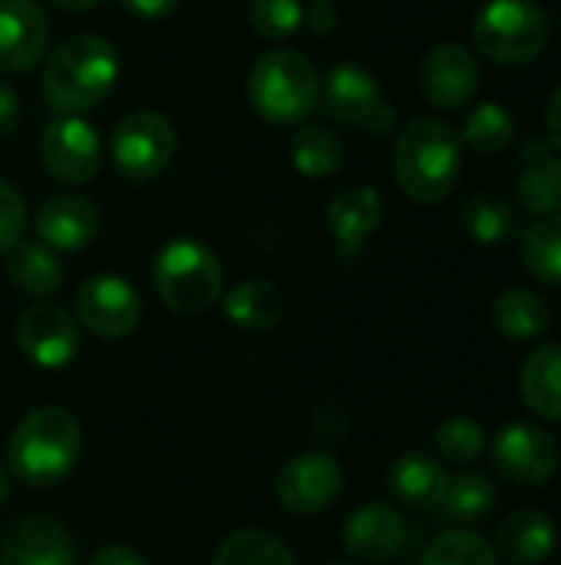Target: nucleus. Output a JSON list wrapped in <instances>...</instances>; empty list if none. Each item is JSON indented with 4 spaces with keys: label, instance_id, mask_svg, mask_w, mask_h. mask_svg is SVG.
<instances>
[{
    "label": "nucleus",
    "instance_id": "f257e3e1",
    "mask_svg": "<svg viewBox=\"0 0 561 565\" xmlns=\"http://www.w3.org/2000/svg\"><path fill=\"white\" fill-rule=\"evenodd\" d=\"M79 450L83 434L76 417L63 407H36L10 434L7 470L33 490H50L73 473Z\"/></svg>",
    "mask_w": 561,
    "mask_h": 565
},
{
    "label": "nucleus",
    "instance_id": "f03ea898",
    "mask_svg": "<svg viewBox=\"0 0 561 565\" xmlns=\"http://www.w3.org/2000/svg\"><path fill=\"white\" fill-rule=\"evenodd\" d=\"M463 172L460 132L443 119H413L393 146V175L403 195L420 205L443 202Z\"/></svg>",
    "mask_w": 561,
    "mask_h": 565
},
{
    "label": "nucleus",
    "instance_id": "7ed1b4c3",
    "mask_svg": "<svg viewBox=\"0 0 561 565\" xmlns=\"http://www.w3.org/2000/svg\"><path fill=\"white\" fill-rule=\"evenodd\" d=\"M119 76L116 46L96 33L63 40L43 66V93L63 113H83L99 106Z\"/></svg>",
    "mask_w": 561,
    "mask_h": 565
},
{
    "label": "nucleus",
    "instance_id": "20e7f679",
    "mask_svg": "<svg viewBox=\"0 0 561 565\" xmlns=\"http://www.w3.org/2000/svg\"><path fill=\"white\" fill-rule=\"evenodd\" d=\"M248 99L265 122L291 129L321 106V76L308 56L271 50L248 73Z\"/></svg>",
    "mask_w": 561,
    "mask_h": 565
},
{
    "label": "nucleus",
    "instance_id": "39448f33",
    "mask_svg": "<svg viewBox=\"0 0 561 565\" xmlns=\"http://www.w3.org/2000/svg\"><path fill=\"white\" fill-rule=\"evenodd\" d=\"M152 281L175 315H205L218 305L225 271L218 255L195 238H172L152 265Z\"/></svg>",
    "mask_w": 561,
    "mask_h": 565
},
{
    "label": "nucleus",
    "instance_id": "423d86ee",
    "mask_svg": "<svg viewBox=\"0 0 561 565\" xmlns=\"http://www.w3.org/2000/svg\"><path fill=\"white\" fill-rule=\"evenodd\" d=\"M552 36L549 13L532 0H489L473 23V43L483 56L503 66L536 60Z\"/></svg>",
    "mask_w": 561,
    "mask_h": 565
},
{
    "label": "nucleus",
    "instance_id": "0eeeda50",
    "mask_svg": "<svg viewBox=\"0 0 561 565\" xmlns=\"http://www.w3.org/2000/svg\"><path fill=\"white\" fill-rule=\"evenodd\" d=\"M175 126L155 113V109H136L129 116L119 119V126L112 129L109 139V156L116 172L132 182V185H145L152 179H159L172 159H175Z\"/></svg>",
    "mask_w": 561,
    "mask_h": 565
},
{
    "label": "nucleus",
    "instance_id": "6e6552de",
    "mask_svg": "<svg viewBox=\"0 0 561 565\" xmlns=\"http://www.w3.org/2000/svg\"><path fill=\"white\" fill-rule=\"evenodd\" d=\"M321 106L334 122H344L374 136H387L397 126V113L384 99L377 79L367 70L350 66V63H341L324 76Z\"/></svg>",
    "mask_w": 561,
    "mask_h": 565
},
{
    "label": "nucleus",
    "instance_id": "1a4fd4ad",
    "mask_svg": "<svg viewBox=\"0 0 561 565\" xmlns=\"http://www.w3.org/2000/svg\"><path fill=\"white\" fill-rule=\"evenodd\" d=\"M76 318L89 334L103 341H119L139 328L142 301H139V291L126 278L93 275L76 291Z\"/></svg>",
    "mask_w": 561,
    "mask_h": 565
},
{
    "label": "nucleus",
    "instance_id": "9d476101",
    "mask_svg": "<svg viewBox=\"0 0 561 565\" xmlns=\"http://www.w3.org/2000/svg\"><path fill=\"white\" fill-rule=\"evenodd\" d=\"M341 487H344V470L324 450L291 457L278 470V480H274L278 503L291 516H317V513H324L341 497Z\"/></svg>",
    "mask_w": 561,
    "mask_h": 565
},
{
    "label": "nucleus",
    "instance_id": "9b49d317",
    "mask_svg": "<svg viewBox=\"0 0 561 565\" xmlns=\"http://www.w3.org/2000/svg\"><path fill=\"white\" fill-rule=\"evenodd\" d=\"M559 444L536 424H506L493 437V463L516 487H542L559 470Z\"/></svg>",
    "mask_w": 561,
    "mask_h": 565
},
{
    "label": "nucleus",
    "instance_id": "f8f14e48",
    "mask_svg": "<svg viewBox=\"0 0 561 565\" xmlns=\"http://www.w3.org/2000/svg\"><path fill=\"white\" fill-rule=\"evenodd\" d=\"M17 344L36 367H66L79 351V324L53 301H33L17 318Z\"/></svg>",
    "mask_w": 561,
    "mask_h": 565
},
{
    "label": "nucleus",
    "instance_id": "ddd939ff",
    "mask_svg": "<svg viewBox=\"0 0 561 565\" xmlns=\"http://www.w3.org/2000/svg\"><path fill=\"white\" fill-rule=\"evenodd\" d=\"M40 156H43L46 172L56 182L83 185L103 166V142L86 119L66 116V119H56L46 126V132L40 139Z\"/></svg>",
    "mask_w": 561,
    "mask_h": 565
},
{
    "label": "nucleus",
    "instance_id": "4468645a",
    "mask_svg": "<svg viewBox=\"0 0 561 565\" xmlns=\"http://www.w3.org/2000/svg\"><path fill=\"white\" fill-rule=\"evenodd\" d=\"M479 63L460 43H440L420 63V89L436 109H463L479 93Z\"/></svg>",
    "mask_w": 561,
    "mask_h": 565
},
{
    "label": "nucleus",
    "instance_id": "2eb2a0df",
    "mask_svg": "<svg viewBox=\"0 0 561 565\" xmlns=\"http://www.w3.org/2000/svg\"><path fill=\"white\" fill-rule=\"evenodd\" d=\"M0 565H76V546L60 520L30 513L3 530Z\"/></svg>",
    "mask_w": 561,
    "mask_h": 565
},
{
    "label": "nucleus",
    "instance_id": "dca6fc26",
    "mask_svg": "<svg viewBox=\"0 0 561 565\" xmlns=\"http://www.w3.org/2000/svg\"><path fill=\"white\" fill-rule=\"evenodd\" d=\"M50 43V20L36 0H0V73L17 76L40 63Z\"/></svg>",
    "mask_w": 561,
    "mask_h": 565
},
{
    "label": "nucleus",
    "instance_id": "f3484780",
    "mask_svg": "<svg viewBox=\"0 0 561 565\" xmlns=\"http://www.w3.org/2000/svg\"><path fill=\"white\" fill-rule=\"evenodd\" d=\"M410 526L400 510L387 503L357 507L344 523V550L357 563H387L407 546Z\"/></svg>",
    "mask_w": 561,
    "mask_h": 565
},
{
    "label": "nucleus",
    "instance_id": "a211bd4d",
    "mask_svg": "<svg viewBox=\"0 0 561 565\" xmlns=\"http://www.w3.org/2000/svg\"><path fill=\"white\" fill-rule=\"evenodd\" d=\"M103 215L83 195H50L33 218L40 245L53 252H83L99 235Z\"/></svg>",
    "mask_w": 561,
    "mask_h": 565
},
{
    "label": "nucleus",
    "instance_id": "6ab92c4d",
    "mask_svg": "<svg viewBox=\"0 0 561 565\" xmlns=\"http://www.w3.org/2000/svg\"><path fill=\"white\" fill-rule=\"evenodd\" d=\"M516 199L529 215H559L561 212V156L539 136L522 142V169L516 175Z\"/></svg>",
    "mask_w": 561,
    "mask_h": 565
},
{
    "label": "nucleus",
    "instance_id": "aec40b11",
    "mask_svg": "<svg viewBox=\"0 0 561 565\" xmlns=\"http://www.w3.org/2000/svg\"><path fill=\"white\" fill-rule=\"evenodd\" d=\"M380 222H384V199L370 185L344 189L327 209V228L334 235L341 258L347 262L360 255L364 242L380 228Z\"/></svg>",
    "mask_w": 561,
    "mask_h": 565
},
{
    "label": "nucleus",
    "instance_id": "412c9836",
    "mask_svg": "<svg viewBox=\"0 0 561 565\" xmlns=\"http://www.w3.org/2000/svg\"><path fill=\"white\" fill-rule=\"evenodd\" d=\"M387 487L393 493V500H400L410 510H436L450 477L443 470L440 460L427 457V454H403L390 463L387 470Z\"/></svg>",
    "mask_w": 561,
    "mask_h": 565
},
{
    "label": "nucleus",
    "instance_id": "4be33fe9",
    "mask_svg": "<svg viewBox=\"0 0 561 565\" xmlns=\"http://www.w3.org/2000/svg\"><path fill=\"white\" fill-rule=\"evenodd\" d=\"M555 523L542 510L509 513L496 530V550L513 565H539L555 550Z\"/></svg>",
    "mask_w": 561,
    "mask_h": 565
},
{
    "label": "nucleus",
    "instance_id": "5701e85b",
    "mask_svg": "<svg viewBox=\"0 0 561 565\" xmlns=\"http://www.w3.org/2000/svg\"><path fill=\"white\" fill-rule=\"evenodd\" d=\"M519 391L536 417L561 424V344H542L526 358Z\"/></svg>",
    "mask_w": 561,
    "mask_h": 565
},
{
    "label": "nucleus",
    "instance_id": "b1692460",
    "mask_svg": "<svg viewBox=\"0 0 561 565\" xmlns=\"http://www.w3.org/2000/svg\"><path fill=\"white\" fill-rule=\"evenodd\" d=\"M288 301L278 285L271 281H241L238 288L228 291L225 298V315L228 321L245 331V334H265L274 331L284 321Z\"/></svg>",
    "mask_w": 561,
    "mask_h": 565
},
{
    "label": "nucleus",
    "instance_id": "393cba45",
    "mask_svg": "<svg viewBox=\"0 0 561 565\" xmlns=\"http://www.w3.org/2000/svg\"><path fill=\"white\" fill-rule=\"evenodd\" d=\"M3 271H7V281L33 301H46L50 295H56V288L63 281V268H60L56 252L40 245V242L13 245L7 252Z\"/></svg>",
    "mask_w": 561,
    "mask_h": 565
},
{
    "label": "nucleus",
    "instance_id": "a878e982",
    "mask_svg": "<svg viewBox=\"0 0 561 565\" xmlns=\"http://www.w3.org/2000/svg\"><path fill=\"white\" fill-rule=\"evenodd\" d=\"M493 324L509 341H536L552 328V308L529 288H506L493 301Z\"/></svg>",
    "mask_w": 561,
    "mask_h": 565
},
{
    "label": "nucleus",
    "instance_id": "bb28decb",
    "mask_svg": "<svg viewBox=\"0 0 561 565\" xmlns=\"http://www.w3.org/2000/svg\"><path fill=\"white\" fill-rule=\"evenodd\" d=\"M496 507V487L486 473H460L456 480H450L436 516L443 523H476L486 520Z\"/></svg>",
    "mask_w": 561,
    "mask_h": 565
},
{
    "label": "nucleus",
    "instance_id": "cd10ccee",
    "mask_svg": "<svg viewBox=\"0 0 561 565\" xmlns=\"http://www.w3.org/2000/svg\"><path fill=\"white\" fill-rule=\"evenodd\" d=\"M522 265L536 281L561 288V212L522 232Z\"/></svg>",
    "mask_w": 561,
    "mask_h": 565
},
{
    "label": "nucleus",
    "instance_id": "c85d7f7f",
    "mask_svg": "<svg viewBox=\"0 0 561 565\" xmlns=\"http://www.w3.org/2000/svg\"><path fill=\"white\" fill-rule=\"evenodd\" d=\"M291 162L308 179L334 175L344 162V142L327 126H301L291 139Z\"/></svg>",
    "mask_w": 561,
    "mask_h": 565
},
{
    "label": "nucleus",
    "instance_id": "c756f323",
    "mask_svg": "<svg viewBox=\"0 0 561 565\" xmlns=\"http://www.w3.org/2000/svg\"><path fill=\"white\" fill-rule=\"evenodd\" d=\"M463 228L479 242V245H499V242H509L516 232H519V215L516 209L493 195V192H476L466 205H463V215H460Z\"/></svg>",
    "mask_w": 561,
    "mask_h": 565
},
{
    "label": "nucleus",
    "instance_id": "7c9ffc66",
    "mask_svg": "<svg viewBox=\"0 0 561 565\" xmlns=\"http://www.w3.org/2000/svg\"><path fill=\"white\" fill-rule=\"evenodd\" d=\"M513 139H516V116L496 99L473 106L460 136V142H466L473 152H483V156L503 152Z\"/></svg>",
    "mask_w": 561,
    "mask_h": 565
},
{
    "label": "nucleus",
    "instance_id": "2f4dec72",
    "mask_svg": "<svg viewBox=\"0 0 561 565\" xmlns=\"http://www.w3.org/2000/svg\"><path fill=\"white\" fill-rule=\"evenodd\" d=\"M212 565H298V559L278 536L265 530H238L218 546Z\"/></svg>",
    "mask_w": 561,
    "mask_h": 565
},
{
    "label": "nucleus",
    "instance_id": "473e14b6",
    "mask_svg": "<svg viewBox=\"0 0 561 565\" xmlns=\"http://www.w3.org/2000/svg\"><path fill=\"white\" fill-rule=\"evenodd\" d=\"M423 565H503L499 553L470 530L440 533L423 553Z\"/></svg>",
    "mask_w": 561,
    "mask_h": 565
},
{
    "label": "nucleus",
    "instance_id": "72a5a7b5",
    "mask_svg": "<svg viewBox=\"0 0 561 565\" xmlns=\"http://www.w3.org/2000/svg\"><path fill=\"white\" fill-rule=\"evenodd\" d=\"M436 450L446 463L470 467L486 454V430L470 417H450L436 427Z\"/></svg>",
    "mask_w": 561,
    "mask_h": 565
},
{
    "label": "nucleus",
    "instance_id": "f704fd0d",
    "mask_svg": "<svg viewBox=\"0 0 561 565\" xmlns=\"http://www.w3.org/2000/svg\"><path fill=\"white\" fill-rule=\"evenodd\" d=\"M248 23L258 36L268 40H284L301 30L304 23V7L301 0H251L248 7Z\"/></svg>",
    "mask_w": 561,
    "mask_h": 565
},
{
    "label": "nucleus",
    "instance_id": "c9c22d12",
    "mask_svg": "<svg viewBox=\"0 0 561 565\" xmlns=\"http://www.w3.org/2000/svg\"><path fill=\"white\" fill-rule=\"evenodd\" d=\"M26 228V205L20 192L0 179V255H7L13 245H20Z\"/></svg>",
    "mask_w": 561,
    "mask_h": 565
},
{
    "label": "nucleus",
    "instance_id": "e433bc0d",
    "mask_svg": "<svg viewBox=\"0 0 561 565\" xmlns=\"http://www.w3.org/2000/svg\"><path fill=\"white\" fill-rule=\"evenodd\" d=\"M347 411L341 407V404H324V407H317V414H314V437L317 440H341L344 434H347Z\"/></svg>",
    "mask_w": 561,
    "mask_h": 565
},
{
    "label": "nucleus",
    "instance_id": "4c0bfd02",
    "mask_svg": "<svg viewBox=\"0 0 561 565\" xmlns=\"http://www.w3.org/2000/svg\"><path fill=\"white\" fill-rule=\"evenodd\" d=\"M132 17H142V20H165L179 10L182 0H119Z\"/></svg>",
    "mask_w": 561,
    "mask_h": 565
},
{
    "label": "nucleus",
    "instance_id": "58836bf2",
    "mask_svg": "<svg viewBox=\"0 0 561 565\" xmlns=\"http://www.w3.org/2000/svg\"><path fill=\"white\" fill-rule=\"evenodd\" d=\"M20 122V96L0 79V139L10 136Z\"/></svg>",
    "mask_w": 561,
    "mask_h": 565
},
{
    "label": "nucleus",
    "instance_id": "ea45409f",
    "mask_svg": "<svg viewBox=\"0 0 561 565\" xmlns=\"http://www.w3.org/2000/svg\"><path fill=\"white\" fill-rule=\"evenodd\" d=\"M86 565H145V559L136 553V550H126V546H106L99 550Z\"/></svg>",
    "mask_w": 561,
    "mask_h": 565
},
{
    "label": "nucleus",
    "instance_id": "a19ab883",
    "mask_svg": "<svg viewBox=\"0 0 561 565\" xmlns=\"http://www.w3.org/2000/svg\"><path fill=\"white\" fill-rule=\"evenodd\" d=\"M304 17L311 20V30H314V33H327V30L334 26V20H337L334 10H331V3H314L311 13H304Z\"/></svg>",
    "mask_w": 561,
    "mask_h": 565
},
{
    "label": "nucleus",
    "instance_id": "79ce46f5",
    "mask_svg": "<svg viewBox=\"0 0 561 565\" xmlns=\"http://www.w3.org/2000/svg\"><path fill=\"white\" fill-rule=\"evenodd\" d=\"M549 136H552V146L561 149V86L549 99Z\"/></svg>",
    "mask_w": 561,
    "mask_h": 565
},
{
    "label": "nucleus",
    "instance_id": "37998d69",
    "mask_svg": "<svg viewBox=\"0 0 561 565\" xmlns=\"http://www.w3.org/2000/svg\"><path fill=\"white\" fill-rule=\"evenodd\" d=\"M50 3H56L60 10H69V13H83V10H93V7H99L103 0H50Z\"/></svg>",
    "mask_w": 561,
    "mask_h": 565
},
{
    "label": "nucleus",
    "instance_id": "c03bdc74",
    "mask_svg": "<svg viewBox=\"0 0 561 565\" xmlns=\"http://www.w3.org/2000/svg\"><path fill=\"white\" fill-rule=\"evenodd\" d=\"M10 483H13V477H10V470L0 463V507L7 503V497H10Z\"/></svg>",
    "mask_w": 561,
    "mask_h": 565
},
{
    "label": "nucleus",
    "instance_id": "a18cd8bd",
    "mask_svg": "<svg viewBox=\"0 0 561 565\" xmlns=\"http://www.w3.org/2000/svg\"><path fill=\"white\" fill-rule=\"evenodd\" d=\"M314 3H334V0H314Z\"/></svg>",
    "mask_w": 561,
    "mask_h": 565
},
{
    "label": "nucleus",
    "instance_id": "49530a36",
    "mask_svg": "<svg viewBox=\"0 0 561 565\" xmlns=\"http://www.w3.org/2000/svg\"><path fill=\"white\" fill-rule=\"evenodd\" d=\"M331 565H357V563H331Z\"/></svg>",
    "mask_w": 561,
    "mask_h": 565
}]
</instances>
